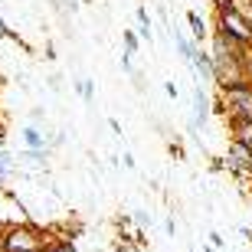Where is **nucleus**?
<instances>
[{"label": "nucleus", "instance_id": "nucleus-1", "mask_svg": "<svg viewBox=\"0 0 252 252\" xmlns=\"http://www.w3.org/2000/svg\"><path fill=\"white\" fill-rule=\"evenodd\" d=\"M210 59H213V72L220 89H233V85L249 82V49L226 36L223 30H213V43H210Z\"/></svg>", "mask_w": 252, "mask_h": 252}, {"label": "nucleus", "instance_id": "nucleus-2", "mask_svg": "<svg viewBox=\"0 0 252 252\" xmlns=\"http://www.w3.org/2000/svg\"><path fill=\"white\" fill-rule=\"evenodd\" d=\"M0 246H3V252H49L53 249V243L43 236V229H36L33 223L7 226Z\"/></svg>", "mask_w": 252, "mask_h": 252}, {"label": "nucleus", "instance_id": "nucleus-3", "mask_svg": "<svg viewBox=\"0 0 252 252\" xmlns=\"http://www.w3.org/2000/svg\"><path fill=\"white\" fill-rule=\"evenodd\" d=\"M226 36H233L236 43H243L246 49H252V23L233 7V3H220V27Z\"/></svg>", "mask_w": 252, "mask_h": 252}, {"label": "nucleus", "instance_id": "nucleus-4", "mask_svg": "<svg viewBox=\"0 0 252 252\" xmlns=\"http://www.w3.org/2000/svg\"><path fill=\"white\" fill-rule=\"evenodd\" d=\"M213 98L206 92V85H193V92H190V115H187V128L190 134H200L206 122H210V115H213Z\"/></svg>", "mask_w": 252, "mask_h": 252}, {"label": "nucleus", "instance_id": "nucleus-5", "mask_svg": "<svg viewBox=\"0 0 252 252\" xmlns=\"http://www.w3.org/2000/svg\"><path fill=\"white\" fill-rule=\"evenodd\" d=\"M220 92H223V98L229 102L226 105L229 118H252V82L233 85V89H220Z\"/></svg>", "mask_w": 252, "mask_h": 252}, {"label": "nucleus", "instance_id": "nucleus-6", "mask_svg": "<svg viewBox=\"0 0 252 252\" xmlns=\"http://www.w3.org/2000/svg\"><path fill=\"white\" fill-rule=\"evenodd\" d=\"M226 170H233L239 177L252 174V144L246 141H229V148H226Z\"/></svg>", "mask_w": 252, "mask_h": 252}, {"label": "nucleus", "instance_id": "nucleus-7", "mask_svg": "<svg viewBox=\"0 0 252 252\" xmlns=\"http://www.w3.org/2000/svg\"><path fill=\"white\" fill-rule=\"evenodd\" d=\"M49 134H53V131H46L43 125H23V128H20V144H23V151H46Z\"/></svg>", "mask_w": 252, "mask_h": 252}, {"label": "nucleus", "instance_id": "nucleus-8", "mask_svg": "<svg viewBox=\"0 0 252 252\" xmlns=\"http://www.w3.org/2000/svg\"><path fill=\"white\" fill-rule=\"evenodd\" d=\"M167 33H170V43H174V49H177V56L190 65V63L196 59V53H200V43H196L193 36H187L180 27H170Z\"/></svg>", "mask_w": 252, "mask_h": 252}, {"label": "nucleus", "instance_id": "nucleus-9", "mask_svg": "<svg viewBox=\"0 0 252 252\" xmlns=\"http://www.w3.org/2000/svg\"><path fill=\"white\" fill-rule=\"evenodd\" d=\"M190 69H193V82L196 85H216V72H213V59H210V53H196V59L190 63Z\"/></svg>", "mask_w": 252, "mask_h": 252}, {"label": "nucleus", "instance_id": "nucleus-10", "mask_svg": "<svg viewBox=\"0 0 252 252\" xmlns=\"http://www.w3.org/2000/svg\"><path fill=\"white\" fill-rule=\"evenodd\" d=\"M187 23H190V36L196 39V43H203L206 36H210V27H206V20L196 13V10H187Z\"/></svg>", "mask_w": 252, "mask_h": 252}, {"label": "nucleus", "instance_id": "nucleus-11", "mask_svg": "<svg viewBox=\"0 0 252 252\" xmlns=\"http://www.w3.org/2000/svg\"><path fill=\"white\" fill-rule=\"evenodd\" d=\"M72 89L79 92V98H82L85 105L95 102V79H85V75H79V79H72Z\"/></svg>", "mask_w": 252, "mask_h": 252}, {"label": "nucleus", "instance_id": "nucleus-12", "mask_svg": "<svg viewBox=\"0 0 252 252\" xmlns=\"http://www.w3.org/2000/svg\"><path fill=\"white\" fill-rule=\"evenodd\" d=\"M0 39H10V43H17V46H23V49L30 53V46L23 43V36H20L17 30H10V27H7V20H3V17H0Z\"/></svg>", "mask_w": 252, "mask_h": 252}, {"label": "nucleus", "instance_id": "nucleus-13", "mask_svg": "<svg viewBox=\"0 0 252 252\" xmlns=\"http://www.w3.org/2000/svg\"><path fill=\"white\" fill-rule=\"evenodd\" d=\"M122 43H125V53H131V56L141 49V36L134 30H122Z\"/></svg>", "mask_w": 252, "mask_h": 252}, {"label": "nucleus", "instance_id": "nucleus-14", "mask_svg": "<svg viewBox=\"0 0 252 252\" xmlns=\"http://www.w3.org/2000/svg\"><path fill=\"white\" fill-rule=\"evenodd\" d=\"M30 125H46V108H30Z\"/></svg>", "mask_w": 252, "mask_h": 252}, {"label": "nucleus", "instance_id": "nucleus-15", "mask_svg": "<svg viewBox=\"0 0 252 252\" xmlns=\"http://www.w3.org/2000/svg\"><path fill=\"white\" fill-rule=\"evenodd\" d=\"M49 252H79V249H75V243H69V239H56Z\"/></svg>", "mask_w": 252, "mask_h": 252}, {"label": "nucleus", "instance_id": "nucleus-16", "mask_svg": "<svg viewBox=\"0 0 252 252\" xmlns=\"http://www.w3.org/2000/svg\"><path fill=\"white\" fill-rule=\"evenodd\" d=\"M134 17H138V27H151V13H148V7H138V10H134Z\"/></svg>", "mask_w": 252, "mask_h": 252}, {"label": "nucleus", "instance_id": "nucleus-17", "mask_svg": "<svg viewBox=\"0 0 252 252\" xmlns=\"http://www.w3.org/2000/svg\"><path fill=\"white\" fill-rule=\"evenodd\" d=\"M46 85L53 89V92H63V75H49V79H46Z\"/></svg>", "mask_w": 252, "mask_h": 252}, {"label": "nucleus", "instance_id": "nucleus-18", "mask_svg": "<svg viewBox=\"0 0 252 252\" xmlns=\"http://www.w3.org/2000/svg\"><path fill=\"white\" fill-rule=\"evenodd\" d=\"M122 167H128V170L138 167V164H134V154H131V151H125V154H122Z\"/></svg>", "mask_w": 252, "mask_h": 252}, {"label": "nucleus", "instance_id": "nucleus-19", "mask_svg": "<svg viewBox=\"0 0 252 252\" xmlns=\"http://www.w3.org/2000/svg\"><path fill=\"white\" fill-rule=\"evenodd\" d=\"M164 229H167V236H177V220L167 216V220H164Z\"/></svg>", "mask_w": 252, "mask_h": 252}, {"label": "nucleus", "instance_id": "nucleus-20", "mask_svg": "<svg viewBox=\"0 0 252 252\" xmlns=\"http://www.w3.org/2000/svg\"><path fill=\"white\" fill-rule=\"evenodd\" d=\"M210 246H213V249H223V246H226V239H223L220 233H210Z\"/></svg>", "mask_w": 252, "mask_h": 252}, {"label": "nucleus", "instance_id": "nucleus-21", "mask_svg": "<svg viewBox=\"0 0 252 252\" xmlns=\"http://www.w3.org/2000/svg\"><path fill=\"white\" fill-rule=\"evenodd\" d=\"M134 223L138 226H151V213H141L138 210V213H134Z\"/></svg>", "mask_w": 252, "mask_h": 252}, {"label": "nucleus", "instance_id": "nucleus-22", "mask_svg": "<svg viewBox=\"0 0 252 252\" xmlns=\"http://www.w3.org/2000/svg\"><path fill=\"white\" fill-rule=\"evenodd\" d=\"M108 128H112L115 138H122V125H118V118H108Z\"/></svg>", "mask_w": 252, "mask_h": 252}, {"label": "nucleus", "instance_id": "nucleus-23", "mask_svg": "<svg viewBox=\"0 0 252 252\" xmlns=\"http://www.w3.org/2000/svg\"><path fill=\"white\" fill-rule=\"evenodd\" d=\"M164 92H167V98H177V85H174V82H164Z\"/></svg>", "mask_w": 252, "mask_h": 252}, {"label": "nucleus", "instance_id": "nucleus-24", "mask_svg": "<svg viewBox=\"0 0 252 252\" xmlns=\"http://www.w3.org/2000/svg\"><path fill=\"white\" fill-rule=\"evenodd\" d=\"M7 148V128H3V122H0V151Z\"/></svg>", "mask_w": 252, "mask_h": 252}, {"label": "nucleus", "instance_id": "nucleus-25", "mask_svg": "<svg viewBox=\"0 0 252 252\" xmlns=\"http://www.w3.org/2000/svg\"><path fill=\"white\" fill-rule=\"evenodd\" d=\"M246 65H249V82H252V49H249V63Z\"/></svg>", "mask_w": 252, "mask_h": 252}, {"label": "nucleus", "instance_id": "nucleus-26", "mask_svg": "<svg viewBox=\"0 0 252 252\" xmlns=\"http://www.w3.org/2000/svg\"><path fill=\"white\" fill-rule=\"evenodd\" d=\"M3 190H7V180H3V174H0V193H3Z\"/></svg>", "mask_w": 252, "mask_h": 252}, {"label": "nucleus", "instance_id": "nucleus-27", "mask_svg": "<svg viewBox=\"0 0 252 252\" xmlns=\"http://www.w3.org/2000/svg\"><path fill=\"white\" fill-rule=\"evenodd\" d=\"M3 233H7V226H3V223H0V239H3Z\"/></svg>", "mask_w": 252, "mask_h": 252}, {"label": "nucleus", "instance_id": "nucleus-28", "mask_svg": "<svg viewBox=\"0 0 252 252\" xmlns=\"http://www.w3.org/2000/svg\"><path fill=\"white\" fill-rule=\"evenodd\" d=\"M203 252H213V246H206V249H203Z\"/></svg>", "mask_w": 252, "mask_h": 252}]
</instances>
